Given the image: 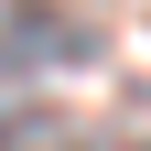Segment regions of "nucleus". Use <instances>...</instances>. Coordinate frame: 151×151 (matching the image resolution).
<instances>
[{"label":"nucleus","instance_id":"f257e3e1","mask_svg":"<svg viewBox=\"0 0 151 151\" xmlns=\"http://www.w3.org/2000/svg\"><path fill=\"white\" fill-rule=\"evenodd\" d=\"M86 54H97V22H76V11H43V0L0 11V65L11 76H54V65H86Z\"/></svg>","mask_w":151,"mask_h":151}]
</instances>
